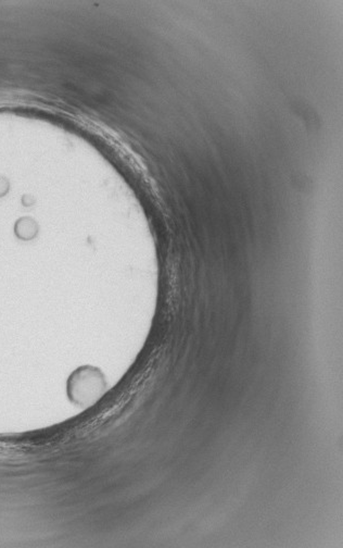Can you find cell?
<instances>
[{
  "label": "cell",
  "mask_w": 343,
  "mask_h": 548,
  "mask_svg": "<svg viewBox=\"0 0 343 548\" xmlns=\"http://www.w3.org/2000/svg\"><path fill=\"white\" fill-rule=\"evenodd\" d=\"M29 220H24V221H21V223H19V227H17V235H19L20 237L24 238V239H29L32 238L35 233H36V229L34 227V223H30Z\"/></svg>",
  "instance_id": "1"
}]
</instances>
